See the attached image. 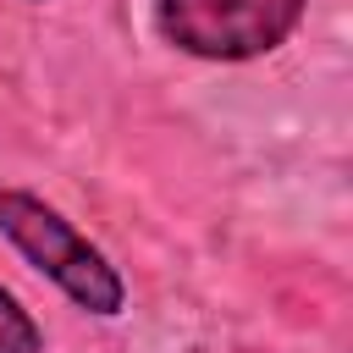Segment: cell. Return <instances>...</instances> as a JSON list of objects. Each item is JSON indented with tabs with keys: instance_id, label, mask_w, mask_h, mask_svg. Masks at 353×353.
I'll use <instances>...</instances> for the list:
<instances>
[{
	"instance_id": "6da1fadb",
	"label": "cell",
	"mask_w": 353,
	"mask_h": 353,
	"mask_svg": "<svg viewBox=\"0 0 353 353\" xmlns=\"http://www.w3.org/2000/svg\"><path fill=\"white\" fill-rule=\"evenodd\" d=\"M0 237L22 254V265H33L72 309L94 314V320H116L127 309V281L110 265V254L77 226L66 221L50 199L28 193V188H0Z\"/></svg>"
},
{
	"instance_id": "7a4b0ae2",
	"label": "cell",
	"mask_w": 353,
	"mask_h": 353,
	"mask_svg": "<svg viewBox=\"0 0 353 353\" xmlns=\"http://www.w3.org/2000/svg\"><path fill=\"white\" fill-rule=\"evenodd\" d=\"M309 0H154V33L193 61L237 66L276 55L303 28Z\"/></svg>"
},
{
	"instance_id": "3957f363",
	"label": "cell",
	"mask_w": 353,
	"mask_h": 353,
	"mask_svg": "<svg viewBox=\"0 0 353 353\" xmlns=\"http://www.w3.org/2000/svg\"><path fill=\"white\" fill-rule=\"evenodd\" d=\"M0 353H44V331H39V320L17 303L11 287H0Z\"/></svg>"
},
{
	"instance_id": "277c9868",
	"label": "cell",
	"mask_w": 353,
	"mask_h": 353,
	"mask_svg": "<svg viewBox=\"0 0 353 353\" xmlns=\"http://www.w3.org/2000/svg\"><path fill=\"white\" fill-rule=\"evenodd\" d=\"M33 6H44V0H33Z\"/></svg>"
}]
</instances>
